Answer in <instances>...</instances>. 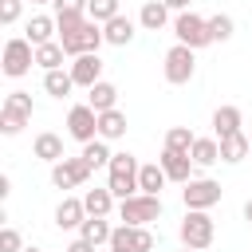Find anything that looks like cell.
I'll use <instances>...</instances> for the list:
<instances>
[{"instance_id":"obj_42","label":"cell","mask_w":252,"mask_h":252,"mask_svg":"<svg viewBox=\"0 0 252 252\" xmlns=\"http://www.w3.org/2000/svg\"><path fill=\"white\" fill-rule=\"evenodd\" d=\"M181 252H193V248H181Z\"/></svg>"},{"instance_id":"obj_30","label":"cell","mask_w":252,"mask_h":252,"mask_svg":"<svg viewBox=\"0 0 252 252\" xmlns=\"http://www.w3.org/2000/svg\"><path fill=\"white\" fill-rule=\"evenodd\" d=\"M87 16L94 24H110L114 16H122V4L118 0H87Z\"/></svg>"},{"instance_id":"obj_32","label":"cell","mask_w":252,"mask_h":252,"mask_svg":"<svg viewBox=\"0 0 252 252\" xmlns=\"http://www.w3.org/2000/svg\"><path fill=\"white\" fill-rule=\"evenodd\" d=\"M209 32H213V43H228L232 32H236V24H232V16L217 12V16H209Z\"/></svg>"},{"instance_id":"obj_36","label":"cell","mask_w":252,"mask_h":252,"mask_svg":"<svg viewBox=\"0 0 252 252\" xmlns=\"http://www.w3.org/2000/svg\"><path fill=\"white\" fill-rule=\"evenodd\" d=\"M63 12H87V0H55V16Z\"/></svg>"},{"instance_id":"obj_12","label":"cell","mask_w":252,"mask_h":252,"mask_svg":"<svg viewBox=\"0 0 252 252\" xmlns=\"http://www.w3.org/2000/svg\"><path fill=\"white\" fill-rule=\"evenodd\" d=\"M158 165H161V169H165V177H169V181H177V185L193 181V158H189V154H181V150H169V146H161V158H158Z\"/></svg>"},{"instance_id":"obj_17","label":"cell","mask_w":252,"mask_h":252,"mask_svg":"<svg viewBox=\"0 0 252 252\" xmlns=\"http://www.w3.org/2000/svg\"><path fill=\"white\" fill-rule=\"evenodd\" d=\"M114 201H118V197H114V193H110L106 185H102V189L94 185V189H87V193H83L87 217H110V213H114Z\"/></svg>"},{"instance_id":"obj_38","label":"cell","mask_w":252,"mask_h":252,"mask_svg":"<svg viewBox=\"0 0 252 252\" xmlns=\"http://www.w3.org/2000/svg\"><path fill=\"white\" fill-rule=\"evenodd\" d=\"M161 4H165L169 12H189V4H193V0H161Z\"/></svg>"},{"instance_id":"obj_2","label":"cell","mask_w":252,"mask_h":252,"mask_svg":"<svg viewBox=\"0 0 252 252\" xmlns=\"http://www.w3.org/2000/svg\"><path fill=\"white\" fill-rule=\"evenodd\" d=\"M177 236H181V248H193V252H205L213 240H217V220L209 213H197V209H185L181 224H177Z\"/></svg>"},{"instance_id":"obj_8","label":"cell","mask_w":252,"mask_h":252,"mask_svg":"<svg viewBox=\"0 0 252 252\" xmlns=\"http://www.w3.org/2000/svg\"><path fill=\"white\" fill-rule=\"evenodd\" d=\"M35 67V47L28 43V35H16L4 43V75L8 79H20Z\"/></svg>"},{"instance_id":"obj_1","label":"cell","mask_w":252,"mask_h":252,"mask_svg":"<svg viewBox=\"0 0 252 252\" xmlns=\"http://www.w3.org/2000/svg\"><path fill=\"white\" fill-rule=\"evenodd\" d=\"M138 158L134 154H114L110 158V165H106V189L118 197V201H130V197H138L142 189H138Z\"/></svg>"},{"instance_id":"obj_29","label":"cell","mask_w":252,"mask_h":252,"mask_svg":"<svg viewBox=\"0 0 252 252\" xmlns=\"http://www.w3.org/2000/svg\"><path fill=\"white\" fill-rule=\"evenodd\" d=\"M79 158H83L91 169H102V165H110V158H114V154H110V146H106L102 138H94V142H87V146H83V154H79Z\"/></svg>"},{"instance_id":"obj_13","label":"cell","mask_w":252,"mask_h":252,"mask_svg":"<svg viewBox=\"0 0 252 252\" xmlns=\"http://www.w3.org/2000/svg\"><path fill=\"white\" fill-rule=\"evenodd\" d=\"M71 79H75V87H83V91H91L94 83H102V59L98 55H79V59H71Z\"/></svg>"},{"instance_id":"obj_20","label":"cell","mask_w":252,"mask_h":252,"mask_svg":"<svg viewBox=\"0 0 252 252\" xmlns=\"http://www.w3.org/2000/svg\"><path fill=\"white\" fill-rule=\"evenodd\" d=\"M102 35H106L110 47H126L134 39V20L130 16H114L110 24H102Z\"/></svg>"},{"instance_id":"obj_15","label":"cell","mask_w":252,"mask_h":252,"mask_svg":"<svg viewBox=\"0 0 252 252\" xmlns=\"http://www.w3.org/2000/svg\"><path fill=\"white\" fill-rule=\"evenodd\" d=\"M24 35H28V43H32V47H43V43H51V39L59 35V28H55V16H32V20H28V28H24Z\"/></svg>"},{"instance_id":"obj_11","label":"cell","mask_w":252,"mask_h":252,"mask_svg":"<svg viewBox=\"0 0 252 252\" xmlns=\"http://www.w3.org/2000/svg\"><path fill=\"white\" fill-rule=\"evenodd\" d=\"M91 173H94V169H91L83 158H63V161L51 165V185H55V189H79V185H87Z\"/></svg>"},{"instance_id":"obj_10","label":"cell","mask_w":252,"mask_h":252,"mask_svg":"<svg viewBox=\"0 0 252 252\" xmlns=\"http://www.w3.org/2000/svg\"><path fill=\"white\" fill-rule=\"evenodd\" d=\"M181 201H185V209L209 213V209L220 201V185H217L213 177H193V181H185V189H181Z\"/></svg>"},{"instance_id":"obj_18","label":"cell","mask_w":252,"mask_h":252,"mask_svg":"<svg viewBox=\"0 0 252 252\" xmlns=\"http://www.w3.org/2000/svg\"><path fill=\"white\" fill-rule=\"evenodd\" d=\"M240 122H244L240 106H217V110H213V134H217V138L236 134V130H240Z\"/></svg>"},{"instance_id":"obj_26","label":"cell","mask_w":252,"mask_h":252,"mask_svg":"<svg viewBox=\"0 0 252 252\" xmlns=\"http://www.w3.org/2000/svg\"><path fill=\"white\" fill-rule=\"evenodd\" d=\"M165 181H169V177H165V169H161L158 161H150V165H142V169H138V189H142V193H154V197H161Z\"/></svg>"},{"instance_id":"obj_31","label":"cell","mask_w":252,"mask_h":252,"mask_svg":"<svg viewBox=\"0 0 252 252\" xmlns=\"http://www.w3.org/2000/svg\"><path fill=\"white\" fill-rule=\"evenodd\" d=\"M193 142H197V134H193L189 126H169V130H165V146H169V150L189 154V150H193Z\"/></svg>"},{"instance_id":"obj_43","label":"cell","mask_w":252,"mask_h":252,"mask_svg":"<svg viewBox=\"0 0 252 252\" xmlns=\"http://www.w3.org/2000/svg\"><path fill=\"white\" fill-rule=\"evenodd\" d=\"M110 252H114V248H110Z\"/></svg>"},{"instance_id":"obj_27","label":"cell","mask_w":252,"mask_h":252,"mask_svg":"<svg viewBox=\"0 0 252 252\" xmlns=\"http://www.w3.org/2000/svg\"><path fill=\"white\" fill-rule=\"evenodd\" d=\"M79 236H83V240H91V244L98 248V244H110L114 228L106 224V217H87V220H83V228H79Z\"/></svg>"},{"instance_id":"obj_23","label":"cell","mask_w":252,"mask_h":252,"mask_svg":"<svg viewBox=\"0 0 252 252\" xmlns=\"http://www.w3.org/2000/svg\"><path fill=\"white\" fill-rule=\"evenodd\" d=\"M189 158H193L197 169H209V165L220 161V142H217V138H197L193 150H189Z\"/></svg>"},{"instance_id":"obj_22","label":"cell","mask_w":252,"mask_h":252,"mask_svg":"<svg viewBox=\"0 0 252 252\" xmlns=\"http://www.w3.org/2000/svg\"><path fill=\"white\" fill-rule=\"evenodd\" d=\"M220 142V161H228V165H236V161H244L248 158V150H252V142L236 130V134H228V138H217Z\"/></svg>"},{"instance_id":"obj_33","label":"cell","mask_w":252,"mask_h":252,"mask_svg":"<svg viewBox=\"0 0 252 252\" xmlns=\"http://www.w3.org/2000/svg\"><path fill=\"white\" fill-rule=\"evenodd\" d=\"M130 248L134 252H154V232L150 228H130Z\"/></svg>"},{"instance_id":"obj_37","label":"cell","mask_w":252,"mask_h":252,"mask_svg":"<svg viewBox=\"0 0 252 252\" xmlns=\"http://www.w3.org/2000/svg\"><path fill=\"white\" fill-rule=\"evenodd\" d=\"M63 252H94V244H91V240H83V236H79V240H71V244H67V248H63Z\"/></svg>"},{"instance_id":"obj_39","label":"cell","mask_w":252,"mask_h":252,"mask_svg":"<svg viewBox=\"0 0 252 252\" xmlns=\"http://www.w3.org/2000/svg\"><path fill=\"white\" fill-rule=\"evenodd\" d=\"M244 220H248V224H252V197H248V201H244Z\"/></svg>"},{"instance_id":"obj_9","label":"cell","mask_w":252,"mask_h":252,"mask_svg":"<svg viewBox=\"0 0 252 252\" xmlns=\"http://www.w3.org/2000/svg\"><path fill=\"white\" fill-rule=\"evenodd\" d=\"M67 134L75 138V142H94L98 138V110L91 106V102H79V106H71L67 110Z\"/></svg>"},{"instance_id":"obj_25","label":"cell","mask_w":252,"mask_h":252,"mask_svg":"<svg viewBox=\"0 0 252 252\" xmlns=\"http://www.w3.org/2000/svg\"><path fill=\"white\" fill-rule=\"evenodd\" d=\"M87 102H91L98 114H102V110H114V106H118V87L102 79V83H94V87L87 91Z\"/></svg>"},{"instance_id":"obj_6","label":"cell","mask_w":252,"mask_h":252,"mask_svg":"<svg viewBox=\"0 0 252 252\" xmlns=\"http://www.w3.org/2000/svg\"><path fill=\"white\" fill-rule=\"evenodd\" d=\"M28 122H32V94L28 91H12L4 98V106H0V130L8 138H16Z\"/></svg>"},{"instance_id":"obj_5","label":"cell","mask_w":252,"mask_h":252,"mask_svg":"<svg viewBox=\"0 0 252 252\" xmlns=\"http://www.w3.org/2000/svg\"><path fill=\"white\" fill-rule=\"evenodd\" d=\"M173 35H177V43H185V47H193V51H201V47L213 43L209 20L197 16V12H177V16H173Z\"/></svg>"},{"instance_id":"obj_35","label":"cell","mask_w":252,"mask_h":252,"mask_svg":"<svg viewBox=\"0 0 252 252\" xmlns=\"http://www.w3.org/2000/svg\"><path fill=\"white\" fill-rule=\"evenodd\" d=\"M24 12V0H0V24H16Z\"/></svg>"},{"instance_id":"obj_7","label":"cell","mask_w":252,"mask_h":252,"mask_svg":"<svg viewBox=\"0 0 252 252\" xmlns=\"http://www.w3.org/2000/svg\"><path fill=\"white\" fill-rule=\"evenodd\" d=\"M59 43H63V51H67L71 59H79V55H98V47L106 43V35H102V24L87 20L79 32H71V35H59Z\"/></svg>"},{"instance_id":"obj_34","label":"cell","mask_w":252,"mask_h":252,"mask_svg":"<svg viewBox=\"0 0 252 252\" xmlns=\"http://www.w3.org/2000/svg\"><path fill=\"white\" fill-rule=\"evenodd\" d=\"M0 252H24V240H20V232L12 224L0 228Z\"/></svg>"},{"instance_id":"obj_3","label":"cell","mask_w":252,"mask_h":252,"mask_svg":"<svg viewBox=\"0 0 252 252\" xmlns=\"http://www.w3.org/2000/svg\"><path fill=\"white\" fill-rule=\"evenodd\" d=\"M158 217H161V197H154V193H138L130 201H118V220L130 228H150Z\"/></svg>"},{"instance_id":"obj_40","label":"cell","mask_w":252,"mask_h":252,"mask_svg":"<svg viewBox=\"0 0 252 252\" xmlns=\"http://www.w3.org/2000/svg\"><path fill=\"white\" fill-rule=\"evenodd\" d=\"M24 252H43V248H32V244H28V248H24Z\"/></svg>"},{"instance_id":"obj_19","label":"cell","mask_w":252,"mask_h":252,"mask_svg":"<svg viewBox=\"0 0 252 252\" xmlns=\"http://www.w3.org/2000/svg\"><path fill=\"white\" fill-rule=\"evenodd\" d=\"M138 24H142L146 32H161V28L169 24V8H165L161 0H146L142 12H138Z\"/></svg>"},{"instance_id":"obj_14","label":"cell","mask_w":252,"mask_h":252,"mask_svg":"<svg viewBox=\"0 0 252 252\" xmlns=\"http://www.w3.org/2000/svg\"><path fill=\"white\" fill-rule=\"evenodd\" d=\"M83 220H87V205H83V197H63L59 205H55V224L67 232V228H83Z\"/></svg>"},{"instance_id":"obj_24","label":"cell","mask_w":252,"mask_h":252,"mask_svg":"<svg viewBox=\"0 0 252 252\" xmlns=\"http://www.w3.org/2000/svg\"><path fill=\"white\" fill-rule=\"evenodd\" d=\"M43 91H47L51 98H67V94L75 91L71 71H67V67H59V71H43Z\"/></svg>"},{"instance_id":"obj_28","label":"cell","mask_w":252,"mask_h":252,"mask_svg":"<svg viewBox=\"0 0 252 252\" xmlns=\"http://www.w3.org/2000/svg\"><path fill=\"white\" fill-rule=\"evenodd\" d=\"M63 59H67V51H63V43H59V39H51V43L35 47V67H43V71H59V67H63Z\"/></svg>"},{"instance_id":"obj_21","label":"cell","mask_w":252,"mask_h":252,"mask_svg":"<svg viewBox=\"0 0 252 252\" xmlns=\"http://www.w3.org/2000/svg\"><path fill=\"white\" fill-rule=\"evenodd\" d=\"M122 134H126V114H122L118 106H114V110H102V114H98V138H102V142H118Z\"/></svg>"},{"instance_id":"obj_16","label":"cell","mask_w":252,"mask_h":252,"mask_svg":"<svg viewBox=\"0 0 252 252\" xmlns=\"http://www.w3.org/2000/svg\"><path fill=\"white\" fill-rule=\"evenodd\" d=\"M32 154L39 158V161H63L67 154H63V138L59 134H51V130H43V134H35V142H32Z\"/></svg>"},{"instance_id":"obj_4","label":"cell","mask_w":252,"mask_h":252,"mask_svg":"<svg viewBox=\"0 0 252 252\" xmlns=\"http://www.w3.org/2000/svg\"><path fill=\"white\" fill-rule=\"evenodd\" d=\"M161 75H165L169 87H185V83L197 75V51L185 47V43H173V47L165 51V59H161Z\"/></svg>"},{"instance_id":"obj_41","label":"cell","mask_w":252,"mask_h":252,"mask_svg":"<svg viewBox=\"0 0 252 252\" xmlns=\"http://www.w3.org/2000/svg\"><path fill=\"white\" fill-rule=\"evenodd\" d=\"M32 4H55V0H32Z\"/></svg>"}]
</instances>
